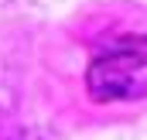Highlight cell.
Segmentation results:
<instances>
[{
  "instance_id": "1",
  "label": "cell",
  "mask_w": 147,
  "mask_h": 140,
  "mask_svg": "<svg viewBox=\"0 0 147 140\" xmlns=\"http://www.w3.org/2000/svg\"><path fill=\"white\" fill-rule=\"evenodd\" d=\"M89 96L96 103H120L147 96V48L144 44H120L92 58L86 72Z\"/></svg>"
}]
</instances>
